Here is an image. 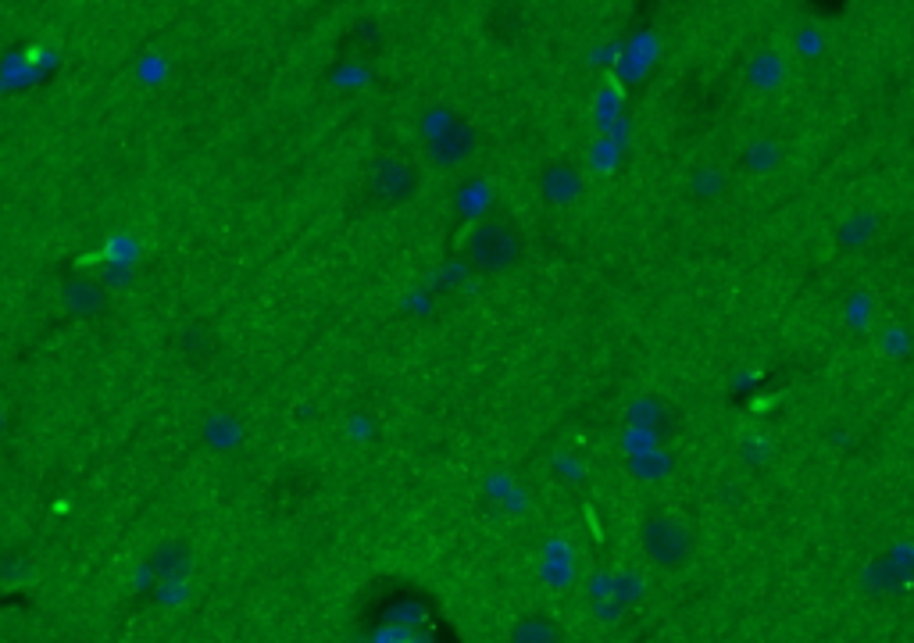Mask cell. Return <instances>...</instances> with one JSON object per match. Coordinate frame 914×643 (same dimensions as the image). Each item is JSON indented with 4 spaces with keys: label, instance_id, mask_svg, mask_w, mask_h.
Masks as SVG:
<instances>
[{
    "label": "cell",
    "instance_id": "3957f363",
    "mask_svg": "<svg viewBox=\"0 0 914 643\" xmlns=\"http://www.w3.org/2000/svg\"><path fill=\"white\" fill-rule=\"evenodd\" d=\"M418 183H422V172L404 154H383V158H375L372 168H368V190H372L375 201L383 204L408 201L411 193L418 190Z\"/></svg>",
    "mask_w": 914,
    "mask_h": 643
},
{
    "label": "cell",
    "instance_id": "8fae6325",
    "mask_svg": "<svg viewBox=\"0 0 914 643\" xmlns=\"http://www.w3.org/2000/svg\"><path fill=\"white\" fill-rule=\"evenodd\" d=\"M511 643H561V626L547 615H529L515 626Z\"/></svg>",
    "mask_w": 914,
    "mask_h": 643
},
{
    "label": "cell",
    "instance_id": "5b68a950",
    "mask_svg": "<svg viewBox=\"0 0 914 643\" xmlns=\"http://www.w3.org/2000/svg\"><path fill=\"white\" fill-rule=\"evenodd\" d=\"M879 229L882 218L875 211H850L840 226H836V243H840L843 251H861V247H868L879 236Z\"/></svg>",
    "mask_w": 914,
    "mask_h": 643
},
{
    "label": "cell",
    "instance_id": "30bf717a",
    "mask_svg": "<svg viewBox=\"0 0 914 643\" xmlns=\"http://www.w3.org/2000/svg\"><path fill=\"white\" fill-rule=\"evenodd\" d=\"M150 565L161 579H183L190 572V547L186 543H161Z\"/></svg>",
    "mask_w": 914,
    "mask_h": 643
},
{
    "label": "cell",
    "instance_id": "6da1fadb",
    "mask_svg": "<svg viewBox=\"0 0 914 643\" xmlns=\"http://www.w3.org/2000/svg\"><path fill=\"white\" fill-rule=\"evenodd\" d=\"M465 258L482 276H500L522 258V236L504 218H482L465 236Z\"/></svg>",
    "mask_w": 914,
    "mask_h": 643
},
{
    "label": "cell",
    "instance_id": "9c48e42d",
    "mask_svg": "<svg viewBox=\"0 0 914 643\" xmlns=\"http://www.w3.org/2000/svg\"><path fill=\"white\" fill-rule=\"evenodd\" d=\"M740 161H743V168H747L750 176H765V172H772V168L782 161L779 140H772V136H761V140L747 143V151H743Z\"/></svg>",
    "mask_w": 914,
    "mask_h": 643
},
{
    "label": "cell",
    "instance_id": "277c9868",
    "mask_svg": "<svg viewBox=\"0 0 914 643\" xmlns=\"http://www.w3.org/2000/svg\"><path fill=\"white\" fill-rule=\"evenodd\" d=\"M475 129L472 122H447V126L440 129V133L429 140V161H433L436 168H454L461 165V161H468L475 154Z\"/></svg>",
    "mask_w": 914,
    "mask_h": 643
},
{
    "label": "cell",
    "instance_id": "ba28073f",
    "mask_svg": "<svg viewBox=\"0 0 914 643\" xmlns=\"http://www.w3.org/2000/svg\"><path fill=\"white\" fill-rule=\"evenodd\" d=\"M747 83L754 86V90H775V86H782V79H786V58H782L779 51H757L754 58L747 61Z\"/></svg>",
    "mask_w": 914,
    "mask_h": 643
},
{
    "label": "cell",
    "instance_id": "7a4b0ae2",
    "mask_svg": "<svg viewBox=\"0 0 914 643\" xmlns=\"http://www.w3.org/2000/svg\"><path fill=\"white\" fill-rule=\"evenodd\" d=\"M640 543H643V554H647L657 568H679V565H686L693 554L690 529L672 515H650L640 526Z\"/></svg>",
    "mask_w": 914,
    "mask_h": 643
},
{
    "label": "cell",
    "instance_id": "52a82bcc",
    "mask_svg": "<svg viewBox=\"0 0 914 643\" xmlns=\"http://www.w3.org/2000/svg\"><path fill=\"white\" fill-rule=\"evenodd\" d=\"M686 190H690L693 201L711 204V201H718L725 190H729V172H725L722 165H715V161L697 165L690 172V179H686Z\"/></svg>",
    "mask_w": 914,
    "mask_h": 643
},
{
    "label": "cell",
    "instance_id": "8992f818",
    "mask_svg": "<svg viewBox=\"0 0 914 643\" xmlns=\"http://www.w3.org/2000/svg\"><path fill=\"white\" fill-rule=\"evenodd\" d=\"M540 186H543V197H547V201L572 204L582 193V172L575 165H568V161H557V165H550L547 172H543Z\"/></svg>",
    "mask_w": 914,
    "mask_h": 643
}]
</instances>
